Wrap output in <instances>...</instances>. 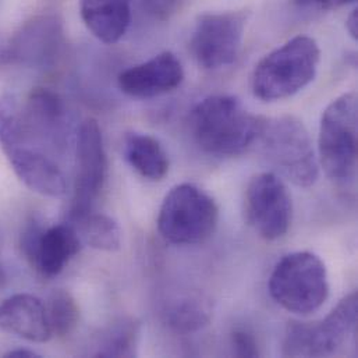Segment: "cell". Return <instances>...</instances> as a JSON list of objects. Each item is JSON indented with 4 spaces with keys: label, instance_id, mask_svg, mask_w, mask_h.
<instances>
[{
    "label": "cell",
    "instance_id": "cell-1",
    "mask_svg": "<svg viewBox=\"0 0 358 358\" xmlns=\"http://www.w3.org/2000/svg\"><path fill=\"white\" fill-rule=\"evenodd\" d=\"M262 117L248 112L230 95L202 99L189 115V131L195 144L213 157H236L258 141Z\"/></svg>",
    "mask_w": 358,
    "mask_h": 358
},
{
    "label": "cell",
    "instance_id": "cell-2",
    "mask_svg": "<svg viewBox=\"0 0 358 358\" xmlns=\"http://www.w3.org/2000/svg\"><path fill=\"white\" fill-rule=\"evenodd\" d=\"M321 49L317 41L299 35L268 53L254 69L251 88L264 102L290 98L317 77Z\"/></svg>",
    "mask_w": 358,
    "mask_h": 358
},
{
    "label": "cell",
    "instance_id": "cell-3",
    "mask_svg": "<svg viewBox=\"0 0 358 358\" xmlns=\"http://www.w3.org/2000/svg\"><path fill=\"white\" fill-rule=\"evenodd\" d=\"M269 293L286 311L310 315L329 297L327 266L310 251L292 252L276 264L269 278Z\"/></svg>",
    "mask_w": 358,
    "mask_h": 358
},
{
    "label": "cell",
    "instance_id": "cell-4",
    "mask_svg": "<svg viewBox=\"0 0 358 358\" xmlns=\"http://www.w3.org/2000/svg\"><path fill=\"white\" fill-rule=\"evenodd\" d=\"M358 99L348 92L325 109L318 138V164L338 182H350L357 173Z\"/></svg>",
    "mask_w": 358,
    "mask_h": 358
},
{
    "label": "cell",
    "instance_id": "cell-5",
    "mask_svg": "<svg viewBox=\"0 0 358 358\" xmlns=\"http://www.w3.org/2000/svg\"><path fill=\"white\" fill-rule=\"evenodd\" d=\"M219 208L215 199L194 184H179L165 196L159 215L161 236L176 245H192L208 240L216 230Z\"/></svg>",
    "mask_w": 358,
    "mask_h": 358
},
{
    "label": "cell",
    "instance_id": "cell-6",
    "mask_svg": "<svg viewBox=\"0 0 358 358\" xmlns=\"http://www.w3.org/2000/svg\"><path fill=\"white\" fill-rule=\"evenodd\" d=\"M258 141L268 161L299 187H311L320 175L310 134L299 119L283 116L264 120Z\"/></svg>",
    "mask_w": 358,
    "mask_h": 358
},
{
    "label": "cell",
    "instance_id": "cell-7",
    "mask_svg": "<svg viewBox=\"0 0 358 358\" xmlns=\"http://www.w3.org/2000/svg\"><path fill=\"white\" fill-rule=\"evenodd\" d=\"M358 294L353 292L320 322H289L282 355L285 357H329L336 355L357 325Z\"/></svg>",
    "mask_w": 358,
    "mask_h": 358
},
{
    "label": "cell",
    "instance_id": "cell-8",
    "mask_svg": "<svg viewBox=\"0 0 358 358\" xmlns=\"http://www.w3.org/2000/svg\"><path fill=\"white\" fill-rule=\"evenodd\" d=\"M66 46L63 21L56 14H39L25 21L0 48V63L29 69H53Z\"/></svg>",
    "mask_w": 358,
    "mask_h": 358
},
{
    "label": "cell",
    "instance_id": "cell-9",
    "mask_svg": "<svg viewBox=\"0 0 358 358\" xmlns=\"http://www.w3.org/2000/svg\"><path fill=\"white\" fill-rule=\"evenodd\" d=\"M69 115L63 98L43 87L32 88L20 106V129L8 145L32 144L62 152L67 147Z\"/></svg>",
    "mask_w": 358,
    "mask_h": 358
},
{
    "label": "cell",
    "instance_id": "cell-10",
    "mask_svg": "<svg viewBox=\"0 0 358 358\" xmlns=\"http://www.w3.org/2000/svg\"><path fill=\"white\" fill-rule=\"evenodd\" d=\"M247 15L241 11L208 13L196 20L191 53L202 69L219 70L233 64L241 50Z\"/></svg>",
    "mask_w": 358,
    "mask_h": 358
},
{
    "label": "cell",
    "instance_id": "cell-11",
    "mask_svg": "<svg viewBox=\"0 0 358 358\" xmlns=\"http://www.w3.org/2000/svg\"><path fill=\"white\" fill-rule=\"evenodd\" d=\"M76 181L69 222H74L90 212L102 192L108 179V155L103 137L96 120L87 119L77 131Z\"/></svg>",
    "mask_w": 358,
    "mask_h": 358
},
{
    "label": "cell",
    "instance_id": "cell-12",
    "mask_svg": "<svg viewBox=\"0 0 358 358\" xmlns=\"http://www.w3.org/2000/svg\"><path fill=\"white\" fill-rule=\"evenodd\" d=\"M244 213L258 236L269 241L282 238L293 220V202L283 180L269 172L255 175L245 189Z\"/></svg>",
    "mask_w": 358,
    "mask_h": 358
},
{
    "label": "cell",
    "instance_id": "cell-13",
    "mask_svg": "<svg viewBox=\"0 0 358 358\" xmlns=\"http://www.w3.org/2000/svg\"><path fill=\"white\" fill-rule=\"evenodd\" d=\"M83 241L71 223L43 227L32 219L21 234V251L42 278H55L81 251Z\"/></svg>",
    "mask_w": 358,
    "mask_h": 358
},
{
    "label": "cell",
    "instance_id": "cell-14",
    "mask_svg": "<svg viewBox=\"0 0 358 358\" xmlns=\"http://www.w3.org/2000/svg\"><path fill=\"white\" fill-rule=\"evenodd\" d=\"M182 81L184 69L172 52H162L147 62L131 66L117 77L122 92L138 99L169 94L178 90Z\"/></svg>",
    "mask_w": 358,
    "mask_h": 358
},
{
    "label": "cell",
    "instance_id": "cell-15",
    "mask_svg": "<svg viewBox=\"0 0 358 358\" xmlns=\"http://www.w3.org/2000/svg\"><path fill=\"white\" fill-rule=\"evenodd\" d=\"M11 169L29 189L43 196L59 198L66 194V178L46 152L32 144L18 143L1 148Z\"/></svg>",
    "mask_w": 358,
    "mask_h": 358
},
{
    "label": "cell",
    "instance_id": "cell-16",
    "mask_svg": "<svg viewBox=\"0 0 358 358\" xmlns=\"http://www.w3.org/2000/svg\"><path fill=\"white\" fill-rule=\"evenodd\" d=\"M0 329L34 343H45L52 338L45 304L27 293L0 303Z\"/></svg>",
    "mask_w": 358,
    "mask_h": 358
},
{
    "label": "cell",
    "instance_id": "cell-17",
    "mask_svg": "<svg viewBox=\"0 0 358 358\" xmlns=\"http://www.w3.org/2000/svg\"><path fill=\"white\" fill-rule=\"evenodd\" d=\"M133 0H80V14L85 27L101 42H119L131 22Z\"/></svg>",
    "mask_w": 358,
    "mask_h": 358
},
{
    "label": "cell",
    "instance_id": "cell-18",
    "mask_svg": "<svg viewBox=\"0 0 358 358\" xmlns=\"http://www.w3.org/2000/svg\"><path fill=\"white\" fill-rule=\"evenodd\" d=\"M123 154L130 166L144 179L159 181L169 172V158L161 143L150 134L127 133Z\"/></svg>",
    "mask_w": 358,
    "mask_h": 358
},
{
    "label": "cell",
    "instance_id": "cell-19",
    "mask_svg": "<svg viewBox=\"0 0 358 358\" xmlns=\"http://www.w3.org/2000/svg\"><path fill=\"white\" fill-rule=\"evenodd\" d=\"M141 325L131 317H123L102 331L95 342L94 357H137Z\"/></svg>",
    "mask_w": 358,
    "mask_h": 358
},
{
    "label": "cell",
    "instance_id": "cell-20",
    "mask_svg": "<svg viewBox=\"0 0 358 358\" xmlns=\"http://www.w3.org/2000/svg\"><path fill=\"white\" fill-rule=\"evenodd\" d=\"M69 223L76 227L83 244L106 252H115L122 248V229L119 223L108 215L90 212Z\"/></svg>",
    "mask_w": 358,
    "mask_h": 358
},
{
    "label": "cell",
    "instance_id": "cell-21",
    "mask_svg": "<svg viewBox=\"0 0 358 358\" xmlns=\"http://www.w3.org/2000/svg\"><path fill=\"white\" fill-rule=\"evenodd\" d=\"M45 310L52 336L66 338L78 327L80 306L70 292L57 289L50 293Z\"/></svg>",
    "mask_w": 358,
    "mask_h": 358
},
{
    "label": "cell",
    "instance_id": "cell-22",
    "mask_svg": "<svg viewBox=\"0 0 358 358\" xmlns=\"http://www.w3.org/2000/svg\"><path fill=\"white\" fill-rule=\"evenodd\" d=\"M210 321V310L201 299L185 297L179 300L168 313L169 327L179 334H194Z\"/></svg>",
    "mask_w": 358,
    "mask_h": 358
},
{
    "label": "cell",
    "instance_id": "cell-23",
    "mask_svg": "<svg viewBox=\"0 0 358 358\" xmlns=\"http://www.w3.org/2000/svg\"><path fill=\"white\" fill-rule=\"evenodd\" d=\"M230 345L236 357H259V346L255 336L243 328H237L230 335Z\"/></svg>",
    "mask_w": 358,
    "mask_h": 358
},
{
    "label": "cell",
    "instance_id": "cell-24",
    "mask_svg": "<svg viewBox=\"0 0 358 358\" xmlns=\"http://www.w3.org/2000/svg\"><path fill=\"white\" fill-rule=\"evenodd\" d=\"M184 0H140L143 11L157 21H169L175 17Z\"/></svg>",
    "mask_w": 358,
    "mask_h": 358
},
{
    "label": "cell",
    "instance_id": "cell-25",
    "mask_svg": "<svg viewBox=\"0 0 358 358\" xmlns=\"http://www.w3.org/2000/svg\"><path fill=\"white\" fill-rule=\"evenodd\" d=\"M294 4L303 8H314V10H335L352 3L356 0H293Z\"/></svg>",
    "mask_w": 358,
    "mask_h": 358
},
{
    "label": "cell",
    "instance_id": "cell-26",
    "mask_svg": "<svg viewBox=\"0 0 358 358\" xmlns=\"http://www.w3.org/2000/svg\"><path fill=\"white\" fill-rule=\"evenodd\" d=\"M346 29L349 32V35L357 41L358 38V10L355 8L349 17H348V21H346Z\"/></svg>",
    "mask_w": 358,
    "mask_h": 358
},
{
    "label": "cell",
    "instance_id": "cell-27",
    "mask_svg": "<svg viewBox=\"0 0 358 358\" xmlns=\"http://www.w3.org/2000/svg\"><path fill=\"white\" fill-rule=\"evenodd\" d=\"M4 357L7 358H36L39 357L38 353L28 350V349H15V350H10L8 353L4 355Z\"/></svg>",
    "mask_w": 358,
    "mask_h": 358
},
{
    "label": "cell",
    "instance_id": "cell-28",
    "mask_svg": "<svg viewBox=\"0 0 358 358\" xmlns=\"http://www.w3.org/2000/svg\"><path fill=\"white\" fill-rule=\"evenodd\" d=\"M6 283H7V275H6V271H4V268L0 262V289H3L6 286Z\"/></svg>",
    "mask_w": 358,
    "mask_h": 358
}]
</instances>
